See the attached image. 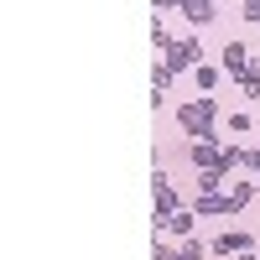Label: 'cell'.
<instances>
[{"instance_id":"6","label":"cell","mask_w":260,"mask_h":260,"mask_svg":"<svg viewBox=\"0 0 260 260\" xmlns=\"http://www.w3.org/2000/svg\"><path fill=\"white\" fill-rule=\"evenodd\" d=\"M219 141H187V161L198 167V172H208V167H219Z\"/></svg>"},{"instance_id":"9","label":"cell","mask_w":260,"mask_h":260,"mask_svg":"<svg viewBox=\"0 0 260 260\" xmlns=\"http://www.w3.org/2000/svg\"><path fill=\"white\" fill-rule=\"evenodd\" d=\"M255 192H260L255 182H245V177H234V182H229V213H240V208H245V203L255 198Z\"/></svg>"},{"instance_id":"19","label":"cell","mask_w":260,"mask_h":260,"mask_svg":"<svg viewBox=\"0 0 260 260\" xmlns=\"http://www.w3.org/2000/svg\"><path fill=\"white\" fill-rule=\"evenodd\" d=\"M213 6H219V0H213Z\"/></svg>"},{"instance_id":"3","label":"cell","mask_w":260,"mask_h":260,"mask_svg":"<svg viewBox=\"0 0 260 260\" xmlns=\"http://www.w3.org/2000/svg\"><path fill=\"white\" fill-rule=\"evenodd\" d=\"M208 250H213V255H224V260H229V255H245V250H255V234H245V229H224Z\"/></svg>"},{"instance_id":"7","label":"cell","mask_w":260,"mask_h":260,"mask_svg":"<svg viewBox=\"0 0 260 260\" xmlns=\"http://www.w3.org/2000/svg\"><path fill=\"white\" fill-rule=\"evenodd\" d=\"M182 203H177V192H172V182H167V172H156V224L161 219H172Z\"/></svg>"},{"instance_id":"12","label":"cell","mask_w":260,"mask_h":260,"mask_svg":"<svg viewBox=\"0 0 260 260\" xmlns=\"http://www.w3.org/2000/svg\"><path fill=\"white\" fill-rule=\"evenodd\" d=\"M208 255H213V250L198 245V240H182V245H177V260H208Z\"/></svg>"},{"instance_id":"16","label":"cell","mask_w":260,"mask_h":260,"mask_svg":"<svg viewBox=\"0 0 260 260\" xmlns=\"http://www.w3.org/2000/svg\"><path fill=\"white\" fill-rule=\"evenodd\" d=\"M245 21H255V26H260V0H245V11H240Z\"/></svg>"},{"instance_id":"8","label":"cell","mask_w":260,"mask_h":260,"mask_svg":"<svg viewBox=\"0 0 260 260\" xmlns=\"http://www.w3.org/2000/svg\"><path fill=\"white\" fill-rule=\"evenodd\" d=\"M192 219H198V208L187 203V208L172 213V219H161V229H167V234H182V240H187V234H192Z\"/></svg>"},{"instance_id":"2","label":"cell","mask_w":260,"mask_h":260,"mask_svg":"<svg viewBox=\"0 0 260 260\" xmlns=\"http://www.w3.org/2000/svg\"><path fill=\"white\" fill-rule=\"evenodd\" d=\"M198 57H203V42H198V37L187 31V37H177V42L167 47V57H161V62H167L172 73H187V68H203Z\"/></svg>"},{"instance_id":"18","label":"cell","mask_w":260,"mask_h":260,"mask_svg":"<svg viewBox=\"0 0 260 260\" xmlns=\"http://www.w3.org/2000/svg\"><path fill=\"white\" fill-rule=\"evenodd\" d=\"M156 6H161V11H172V0H156Z\"/></svg>"},{"instance_id":"14","label":"cell","mask_w":260,"mask_h":260,"mask_svg":"<svg viewBox=\"0 0 260 260\" xmlns=\"http://www.w3.org/2000/svg\"><path fill=\"white\" fill-rule=\"evenodd\" d=\"M192 78H198V89L208 94V89H213V83H219V68H192Z\"/></svg>"},{"instance_id":"10","label":"cell","mask_w":260,"mask_h":260,"mask_svg":"<svg viewBox=\"0 0 260 260\" xmlns=\"http://www.w3.org/2000/svg\"><path fill=\"white\" fill-rule=\"evenodd\" d=\"M224 182H229V172H224V167L198 172V192H224Z\"/></svg>"},{"instance_id":"15","label":"cell","mask_w":260,"mask_h":260,"mask_svg":"<svg viewBox=\"0 0 260 260\" xmlns=\"http://www.w3.org/2000/svg\"><path fill=\"white\" fill-rule=\"evenodd\" d=\"M151 42H156V47H161V52L172 47V37H167V26H161V21H151Z\"/></svg>"},{"instance_id":"4","label":"cell","mask_w":260,"mask_h":260,"mask_svg":"<svg viewBox=\"0 0 260 260\" xmlns=\"http://www.w3.org/2000/svg\"><path fill=\"white\" fill-rule=\"evenodd\" d=\"M219 52H224V57H219V62H224V73L240 83V78H245V68H250V47H245V42H224Z\"/></svg>"},{"instance_id":"1","label":"cell","mask_w":260,"mask_h":260,"mask_svg":"<svg viewBox=\"0 0 260 260\" xmlns=\"http://www.w3.org/2000/svg\"><path fill=\"white\" fill-rule=\"evenodd\" d=\"M213 120H219V99H208V94L187 99L182 110H177V125L187 130L192 141H219V130H213Z\"/></svg>"},{"instance_id":"17","label":"cell","mask_w":260,"mask_h":260,"mask_svg":"<svg viewBox=\"0 0 260 260\" xmlns=\"http://www.w3.org/2000/svg\"><path fill=\"white\" fill-rule=\"evenodd\" d=\"M234 260H260V255H255V250H245V255H234Z\"/></svg>"},{"instance_id":"13","label":"cell","mask_w":260,"mask_h":260,"mask_svg":"<svg viewBox=\"0 0 260 260\" xmlns=\"http://www.w3.org/2000/svg\"><path fill=\"white\" fill-rule=\"evenodd\" d=\"M172 78H177V73H172L167 62H156V73H151V83H156V94H167V89H172Z\"/></svg>"},{"instance_id":"11","label":"cell","mask_w":260,"mask_h":260,"mask_svg":"<svg viewBox=\"0 0 260 260\" xmlns=\"http://www.w3.org/2000/svg\"><path fill=\"white\" fill-rule=\"evenodd\" d=\"M198 213H229V192H198Z\"/></svg>"},{"instance_id":"5","label":"cell","mask_w":260,"mask_h":260,"mask_svg":"<svg viewBox=\"0 0 260 260\" xmlns=\"http://www.w3.org/2000/svg\"><path fill=\"white\" fill-rule=\"evenodd\" d=\"M172 11H177V16H187L192 26H208V21L219 16V6H213V0H172Z\"/></svg>"}]
</instances>
